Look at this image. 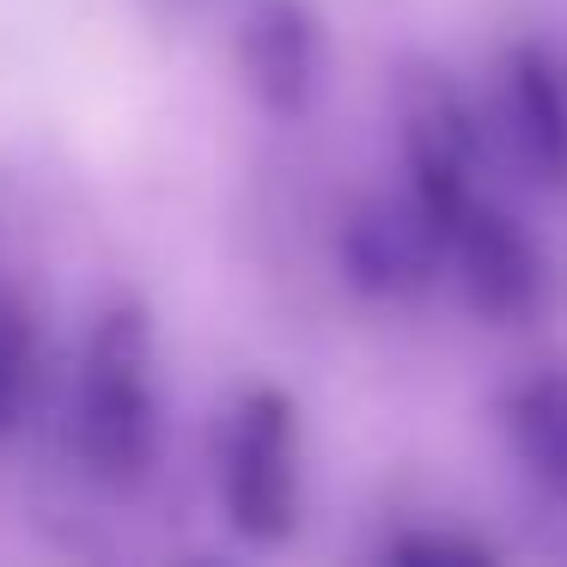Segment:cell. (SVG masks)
<instances>
[{"mask_svg": "<svg viewBox=\"0 0 567 567\" xmlns=\"http://www.w3.org/2000/svg\"><path fill=\"white\" fill-rule=\"evenodd\" d=\"M482 543L470 537H427V530H415V537L391 543V561H482Z\"/></svg>", "mask_w": 567, "mask_h": 567, "instance_id": "obj_9", "label": "cell"}, {"mask_svg": "<svg viewBox=\"0 0 567 567\" xmlns=\"http://www.w3.org/2000/svg\"><path fill=\"white\" fill-rule=\"evenodd\" d=\"M74 452L99 482H141L159 457L153 330L141 306H104L74 372Z\"/></svg>", "mask_w": 567, "mask_h": 567, "instance_id": "obj_1", "label": "cell"}, {"mask_svg": "<svg viewBox=\"0 0 567 567\" xmlns=\"http://www.w3.org/2000/svg\"><path fill=\"white\" fill-rule=\"evenodd\" d=\"M220 506L245 543H287L299 530L306 476H299V409L275 384L233 403L220 433Z\"/></svg>", "mask_w": 567, "mask_h": 567, "instance_id": "obj_2", "label": "cell"}, {"mask_svg": "<svg viewBox=\"0 0 567 567\" xmlns=\"http://www.w3.org/2000/svg\"><path fill=\"white\" fill-rule=\"evenodd\" d=\"M31 379H38V336H31V318L13 299H0V433L25 415Z\"/></svg>", "mask_w": 567, "mask_h": 567, "instance_id": "obj_8", "label": "cell"}, {"mask_svg": "<svg viewBox=\"0 0 567 567\" xmlns=\"http://www.w3.org/2000/svg\"><path fill=\"white\" fill-rule=\"evenodd\" d=\"M494 116L513 159L537 184H567V62L543 43H513L494 68Z\"/></svg>", "mask_w": 567, "mask_h": 567, "instance_id": "obj_4", "label": "cell"}, {"mask_svg": "<svg viewBox=\"0 0 567 567\" xmlns=\"http://www.w3.org/2000/svg\"><path fill=\"white\" fill-rule=\"evenodd\" d=\"M506 440L525 476L567 506V372H530L506 391Z\"/></svg>", "mask_w": 567, "mask_h": 567, "instance_id": "obj_7", "label": "cell"}, {"mask_svg": "<svg viewBox=\"0 0 567 567\" xmlns=\"http://www.w3.org/2000/svg\"><path fill=\"white\" fill-rule=\"evenodd\" d=\"M445 262V245L433 233L427 208L415 196L403 202H367L342 226V275L372 299H409L433 281Z\"/></svg>", "mask_w": 567, "mask_h": 567, "instance_id": "obj_5", "label": "cell"}, {"mask_svg": "<svg viewBox=\"0 0 567 567\" xmlns=\"http://www.w3.org/2000/svg\"><path fill=\"white\" fill-rule=\"evenodd\" d=\"M445 262L457 269L470 306L488 311V318L513 323L525 318L543 299V257L530 245V233L513 220L506 208H494L488 196L464 214V220L445 226Z\"/></svg>", "mask_w": 567, "mask_h": 567, "instance_id": "obj_3", "label": "cell"}, {"mask_svg": "<svg viewBox=\"0 0 567 567\" xmlns=\"http://www.w3.org/2000/svg\"><path fill=\"white\" fill-rule=\"evenodd\" d=\"M250 99L269 116H306L323 92V31L299 0H262L238 38Z\"/></svg>", "mask_w": 567, "mask_h": 567, "instance_id": "obj_6", "label": "cell"}]
</instances>
